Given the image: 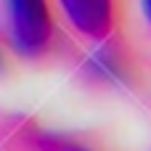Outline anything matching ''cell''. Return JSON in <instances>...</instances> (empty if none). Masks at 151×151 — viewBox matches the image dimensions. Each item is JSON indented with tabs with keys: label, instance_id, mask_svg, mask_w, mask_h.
Listing matches in <instances>:
<instances>
[{
	"label": "cell",
	"instance_id": "6da1fadb",
	"mask_svg": "<svg viewBox=\"0 0 151 151\" xmlns=\"http://www.w3.org/2000/svg\"><path fill=\"white\" fill-rule=\"evenodd\" d=\"M8 42L16 56L40 61L56 48V13L50 0H5Z\"/></svg>",
	"mask_w": 151,
	"mask_h": 151
},
{
	"label": "cell",
	"instance_id": "7a4b0ae2",
	"mask_svg": "<svg viewBox=\"0 0 151 151\" xmlns=\"http://www.w3.org/2000/svg\"><path fill=\"white\" fill-rule=\"evenodd\" d=\"M80 77L93 88L125 90V88L135 85L138 66H135L133 53L125 45H119L114 40H104V42H98V48H93L80 61Z\"/></svg>",
	"mask_w": 151,
	"mask_h": 151
},
{
	"label": "cell",
	"instance_id": "3957f363",
	"mask_svg": "<svg viewBox=\"0 0 151 151\" xmlns=\"http://www.w3.org/2000/svg\"><path fill=\"white\" fill-rule=\"evenodd\" d=\"M69 24L88 40H111L122 21V0H58Z\"/></svg>",
	"mask_w": 151,
	"mask_h": 151
},
{
	"label": "cell",
	"instance_id": "277c9868",
	"mask_svg": "<svg viewBox=\"0 0 151 151\" xmlns=\"http://www.w3.org/2000/svg\"><path fill=\"white\" fill-rule=\"evenodd\" d=\"M29 151H96L93 146L72 138V135H64V133H53V130H35L29 138Z\"/></svg>",
	"mask_w": 151,
	"mask_h": 151
},
{
	"label": "cell",
	"instance_id": "5b68a950",
	"mask_svg": "<svg viewBox=\"0 0 151 151\" xmlns=\"http://www.w3.org/2000/svg\"><path fill=\"white\" fill-rule=\"evenodd\" d=\"M8 69H11V61H8V50H5V45L0 42V77H5V74H8Z\"/></svg>",
	"mask_w": 151,
	"mask_h": 151
},
{
	"label": "cell",
	"instance_id": "8992f818",
	"mask_svg": "<svg viewBox=\"0 0 151 151\" xmlns=\"http://www.w3.org/2000/svg\"><path fill=\"white\" fill-rule=\"evenodd\" d=\"M141 8H143V16H146V21L151 24V0H141Z\"/></svg>",
	"mask_w": 151,
	"mask_h": 151
}]
</instances>
